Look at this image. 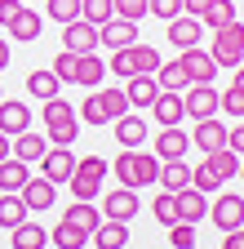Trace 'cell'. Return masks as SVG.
I'll use <instances>...</instances> for the list:
<instances>
[{
    "mask_svg": "<svg viewBox=\"0 0 244 249\" xmlns=\"http://www.w3.org/2000/svg\"><path fill=\"white\" fill-rule=\"evenodd\" d=\"M80 18L94 22V27L111 22V18H115V0H80Z\"/></svg>",
    "mask_w": 244,
    "mask_h": 249,
    "instance_id": "cell-35",
    "label": "cell"
},
{
    "mask_svg": "<svg viewBox=\"0 0 244 249\" xmlns=\"http://www.w3.org/2000/svg\"><path fill=\"white\" fill-rule=\"evenodd\" d=\"M40 169H45V178H49L53 187L67 182L71 169H76V151H71V147H49V151L40 156Z\"/></svg>",
    "mask_w": 244,
    "mask_h": 249,
    "instance_id": "cell-8",
    "label": "cell"
},
{
    "mask_svg": "<svg viewBox=\"0 0 244 249\" xmlns=\"http://www.w3.org/2000/svg\"><path fill=\"white\" fill-rule=\"evenodd\" d=\"M45 151H49V138H40V134H32V129H22V134L9 138V156H18L22 165H36Z\"/></svg>",
    "mask_w": 244,
    "mask_h": 249,
    "instance_id": "cell-15",
    "label": "cell"
},
{
    "mask_svg": "<svg viewBox=\"0 0 244 249\" xmlns=\"http://www.w3.org/2000/svg\"><path fill=\"white\" fill-rule=\"evenodd\" d=\"M209 218H213L222 231H240V227H244V196L222 192L218 200H209Z\"/></svg>",
    "mask_w": 244,
    "mask_h": 249,
    "instance_id": "cell-4",
    "label": "cell"
},
{
    "mask_svg": "<svg viewBox=\"0 0 244 249\" xmlns=\"http://www.w3.org/2000/svg\"><path fill=\"white\" fill-rule=\"evenodd\" d=\"M156 85H160V89H173V93H182L191 80H187V71H182V62H160V67H156Z\"/></svg>",
    "mask_w": 244,
    "mask_h": 249,
    "instance_id": "cell-34",
    "label": "cell"
},
{
    "mask_svg": "<svg viewBox=\"0 0 244 249\" xmlns=\"http://www.w3.org/2000/svg\"><path fill=\"white\" fill-rule=\"evenodd\" d=\"M133 40H138V22H129V18H111L98 27V45H107V49H129Z\"/></svg>",
    "mask_w": 244,
    "mask_h": 249,
    "instance_id": "cell-10",
    "label": "cell"
},
{
    "mask_svg": "<svg viewBox=\"0 0 244 249\" xmlns=\"http://www.w3.org/2000/svg\"><path fill=\"white\" fill-rule=\"evenodd\" d=\"M133 213H138V187H115V192H107L102 218H120V223H129Z\"/></svg>",
    "mask_w": 244,
    "mask_h": 249,
    "instance_id": "cell-11",
    "label": "cell"
},
{
    "mask_svg": "<svg viewBox=\"0 0 244 249\" xmlns=\"http://www.w3.org/2000/svg\"><path fill=\"white\" fill-rule=\"evenodd\" d=\"M9 156V134H0V160Z\"/></svg>",
    "mask_w": 244,
    "mask_h": 249,
    "instance_id": "cell-54",
    "label": "cell"
},
{
    "mask_svg": "<svg viewBox=\"0 0 244 249\" xmlns=\"http://www.w3.org/2000/svg\"><path fill=\"white\" fill-rule=\"evenodd\" d=\"M18 196H22V205L32 209V213H45V209L53 205V196H58V187H53V182H49V178L40 174V178H27Z\"/></svg>",
    "mask_w": 244,
    "mask_h": 249,
    "instance_id": "cell-13",
    "label": "cell"
},
{
    "mask_svg": "<svg viewBox=\"0 0 244 249\" xmlns=\"http://www.w3.org/2000/svg\"><path fill=\"white\" fill-rule=\"evenodd\" d=\"M146 14V0H115V18H129V22H138Z\"/></svg>",
    "mask_w": 244,
    "mask_h": 249,
    "instance_id": "cell-47",
    "label": "cell"
},
{
    "mask_svg": "<svg viewBox=\"0 0 244 249\" xmlns=\"http://www.w3.org/2000/svg\"><path fill=\"white\" fill-rule=\"evenodd\" d=\"M146 111L156 116L160 124H182V116H187V111H182V93H173V89H160L156 103H151Z\"/></svg>",
    "mask_w": 244,
    "mask_h": 249,
    "instance_id": "cell-20",
    "label": "cell"
},
{
    "mask_svg": "<svg viewBox=\"0 0 244 249\" xmlns=\"http://www.w3.org/2000/svg\"><path fill=\"white\" fill-rule=\"evenodd\" d=\"M58 85H63V80H58L53 71H32V76H27V93H32V98H53V93H58Z\"/></svg>",
    "mask_w": 244,
    "mask_h": 249,
    "instance_id": "cell-36",
    "label": "cell"
},
{
    "mask_svg": "<svg viewBox=\"0 0 244 249\" xmlns=\"http://www.w3.org/2000/svg\"><path fill=\"white\" fill-rule=\"evenodd\" d=\"M209 58L218 62V67H240L244 62V22H227V27L213 31Z\"/></svg>",
    "mask_w": 244,
    "mask_h": 249,
    "instance_id": "cell-3",
    "label": "cell"
},
{
    "mask_svg": "<svg viewBox=\"0 0 244 249\" xmlns=\"http://www.w3.org/2000/svg\"><path fill=\"white\" fill-rule=\"evenodd\" d=\"M49 71H53L58 80H76V53H67V49H63V53L53 58V67H49Z\"/></svg>",
    "mask_w": 244,
    "mask_h": 249,
    "instance_id": "cell-46",
    "label": "cell"
},
{
    "mask_svg": "<svg viewBox=\"0 0 244 249\" xmlns=\"http://www.w3.org/2000/svg\"><path fill=\"white\" fill-rule=\"evenodd\" d=\"M213 5V0H182V14H191V18H200L204 9Z\"/></svg>",
    "mask_w": 244,
    "mask_h": 249,
    "instance_id": "cell-50",
    "label": "cell"
},
{
    "mask_svg": "<svg viewBox=\"0 0 244 249\" xmlns=\"http://www.w3.org/2000/svg\"><path fill=\"white\" fill-rule=\"evenodd\" d=\"M156 182L164 187V192H182V187H191V169L182 160H164L160 174H156Z\"/></svg>",
    "mask_w": 244,
    "mask_h": 249,
    "instance_id": "cell-26",
    "label": "cell"
},
{
    "mask_svg": "<svg viewBox=\"0 0 244 249\" xmlns=\"http://www.w3.org/2000/svg\"><path fill=\"white\" fill-rule=\"evenodd\" d=\"M160 174V160L156 151H133V187H151Z\"/></svg>",
    "mask_w": 244,
    "mask_h": 249,
    "instance_id": "cell-31",
    "label": "cell"
},
{
    "mask_svg": "<svg viewBox=\"0 0 244 249\" xmlns=\"http://www.w3.org/2000/svg\"><path fill=\"white\" fill-rule=\"evenodd\" d=\"M102 80H107V62H102L98 53H76V85L98 89Z\"/></svg>",
    "mask_w": 244,
    "mask_h": 249,
    "instance_id": "cell-21",
    "label": "cell"
},
{
    "mask_svg": "<svg viewBox=\"0 0 244 249\" xmlns=\"http://www.w3.org/2000/svg\"><path fill=\"white\" fill-rule=\"evenodd\" d=\"M98 98H102V111H107V120H115V116H125V111H129L125 89H98Z\"/></svg>",
    "mask_w": 244,
    "mask_h": 249,
    "instance_id": "cell-39",
    "label": "cell"
},
{
    "mask_svg": "<svg viewBox=\"0 0 244 249\" xmlns=\"http://www.w3.org/2000/svg\"><path fill=\"white\" fill-rule=\"evenodd\" d=\"M235 174H240V182H244V160H240V169H235Z\"/></svg>",
    "mask_w": 244,
    "mask_h": 249,
    "instance_id": "cell-55",
    "label": "cell"
},
{
    "mask_svg": "<svg viewBox=\"0 0 244 249\" xmlns=\"http://www.w3.org/2000/svg\"><path fill=\"white\" fill-rule=\"evenodd\" d=\"M76 134H80V116H76V107L63 98V93L45 98V138H49V147H71Z\"/></svg>",
    "mask_w": 244,
    "mask_h": 249,
    "instance_id": "cell-1",
    "label": "cell"
},
{
    "mask_svg": "<svg viewBox=\"0 0 244 249\" xmlns=\"http://www.w3.org/2000/svg\"><path fill=\"white\" fill-rule=\"evenodd\" d=\"M27 124H32V111H27V103L18 98H0V134H22Z\"/></svg>",
    "mask_w": 244,
    "mask_h": 249,
    "instance_id": "cell-19",
    "label": "cell"
},
{
    "mask_svg": "<svg viewBox=\"0 0 244 249\" xmlns=\"http://www.w3.org/2000/svg\"><path fill=\"white\" fill-rule=\"evenodd\" d=\"M49 240H53L58 249H84V245H89V231L76 227V223H67V218H58V227L49 231Z\"/></svg>",
    "mask_w": 244,
    "mask_h": 249,
    "instance_id": "cell-24",
    "label": "cell"
},
{
    "mask_svg": "<svg viewBox=\"0 0 244 249\" xmlns=\"http://www.w3.org/2000/svg\"><path fill=\"white\" fill-rule=\"evenodd\" d=\"M182 111H187L191 120L218 116V89H213V85H187V93H182Z\"/></svg>",
    "mask_w": 244,
    "mask_h": 249,
    "instance_id": "cell-5",
    "label": "cell"
},
{
    "mask_svg": "<svg viewBox=\"0 0 244 249\" xmlns=\"http://www.w3.org/2000/svg\"><path fill=\"white\" fill-rule=\"evenodd\" d=\"M27 178L32 174H27V165L18 160V156H5V160H0V192H22Z\"/></svg>",
    "mask_w": 244,
    "mask_h": 249,
    "instance_id": "cell-27",
    "label": "cell"
},
{
    "mask_svg": "<svg viewBox=\"0 0 244 249\" xmlns=\"http://www.w3.org/2000/svg\"><path fill=\"white\" fill-rule=\"evenodd\" d=\"M129 62H133V76H156V67H160V53L151 49V45H129Z\"/></svg>",
    "mask_w": 244,
    "mask_h": 249,
    "instance_id": "cell-30",
    "label": "cell"
},
{
    "mask_svg": "<svg viewBox=\"0 0 244 249\" xmlns=\"http://www.w3.org/2000/svg\"><path fill=\"white\" fill-rule=\"evenodd\" d=\"M146 14H156L160 22H169V18L182 14V0H146Z\"/></svg>",
    "mask_w": 244,
    "mask_h": 249,
    "instance_id": "cell-44",
    "label": "cell"
},
{
    "mask_svg": "<svg viewBox=\"0 0 244 249\" xmlns=\"http://www.w3.org/2000/svg\"><path fill=\"white\" fill-rule=\"evenodd\" d=\"M169 245L173 249H195V223H173L169 227Z\"/></svg>",
    "mask_w": 244,
    "mask_h": 249,
    "instance_id": "cell-42",
    "label": "cell"
},
{
    "mask_svg": "<svg viewBox=\"0 0 244 249\" xmlns=\"http://www.w3.org/2000/svg\"><path fill=\"white\" fill-rule=\"evenodd\" d=\"M107 182V160L102 156H76V169L67 178V187L76 192V200H94Z\"/></svg>",
    "mask_w": 244,
    "mask_h": 249,
    "instance_id": "cell-2",
    "label": "cell"
},
{
    "mask_svg": "<svg viewBox=\"0 0 244 249\" xmlns=\"http://www.w3.org/2000/svg\"><path fill=\"white\" fill-rule=\"evenodd\" d=\"M18 9H22V0H0V27H9L18 18Z\"/></svg>",
    "mask_w": 244,
    "mask_h": 249,
    "instance_id": "cell-49",
    "label": "cell"
},
{
    "mask_svg": "<svg viewBox=\"0 0 244 249\" xmlns=\"http://www.w3.org/2000/svg\"><path fill=\"white\" fill-rule=\"evenodd\" d=\"M107 71L111 76H133V62H129V49H111V62H107Z\"/></svg>",
    "mask_w": 244,
    "mask_h": 249,
    "instance_id": "cell-45",
    "label": "cell"
},
{
    "mask_svg": "<svg viewBox=\"0 0 244 249\" xmlns=\"http://www.w3.org/2000/svg\"><path fill=\"white\" fill-rule=\"evenodd\" d=\"M45 240H49V231L40 223H32V218H22L14 227V249H45Z\"/></svg>",
    "mask_w": 244,
    "mask_h": 249,
    "instance_id": "cell-25",
    "label": "cell"
},
{
    "mask_svg": "<svg viewBox=\"0 0 244 249\" xmlns=\"http://www.w3.org/2000/svg\"><path fill=\"white\" fill-rule=\"evenodd\" d=\"M111 124H115V142H120V147H142V142H146V120H142L138 111L115 116Z\"/></svg>",
    "mask_w": 244,
    "mask_h": 249,
    "instance_id": "cell-17",
    "label": "cell"
},
{
    "mask_svg": "<svg viewBox=\"0 0 244 249\" xmlns=\"http://www.w3.org/2000/svg\"><path fill=\"white\" fill-rule=\"evenodd\" d=\"M76 116H80L84 124H94V129H98V124H111V120H107V111H102V98H98L94 89H89V98L76 107Z\"/></svg>",
    "mask_w": 244,
    "mask_h": 249,
    "instance_id": "cell-37",
    "label": "cell"
},
{
    "mask_svg": "<svg viewBox=\"0 0 244 249\" xmlns=\"http://www.w3.org/2000/svg\"><path fill=\"white\" fill-rule=\"evenodd\" d=\"M9 58H14V53H9V40H0V71L9 67Z\"/></svg>",
    "mask_w": 244,
    "mask_h": 249,
    "instance_id": "cell-52",
    "label": "cell"
},
{
    "mask_svg": "<svg viewBox=\"0 0 244 249\" xmlns=\"http://www.w3.org/2000/svg\"><path fill=\"white\" fill-rule=\"evenodd\" d=\"M151 213H156V223H160V227L182 223V218H178V200H173V192H160V196H156V205H151Z\"/></svg>",
    "mask_w": 244,
    "mask_h": 249,
    "instance_id": "cell-38",
    "label": "cell"
},
{
    "mask_svg": "<svg viewBox=\"0 0 244 249\" xmlns=\"http://www.w3.org/2000/svg\"><path fill=\"white\" fill-rule=\"evenodd\" d=\"M235 71V89H244V62H240V67H231Z\"/></svg>",
    "mask_w": 244,
    "mask_h": 249,
    "instance_id": "cell-53",
    "label": "cell"
},
{
    "mask_svg": "<svg viewBox=\"0 0 244 249\" xmlns=\"http://www.w3.org/2000/svg\"><path fill=\"white\" fill-rule=\"evenodd\" d=\"M240 231H244V227H240Z\"/></svg>",
    "mask_w": 244,
    "mask_h": 249,
    "instance_id": "cell-57",
    "label": "cell"
},
{
    "mask_svg": "<svg viewBox=\"0 0 244 249\" xmlns=\"http://www.w3.org/2000/svg\"><path fill=\"white\" fill-rule=\"evenodd\" d=\"M63 49H67V53H94V49H98V27L84 22V18L67 22V27H63Z\"/></svg>",
    "mask_w": 244,
    "mask_h": 249,
    "instance_id": "cell-7",
    "label": "cell"
},
{
    "mask_svg": "<svg viewBox=\"0 0 244 249\" xmlns=\"http://www.w3.org/2000/svg\"><path fill=\"white\" fill-rule=\"evenodd\" d=\"M191 187H195V192H204V196H209V192H218V187H222V178H218V174H213V169H209V165L200 160V165L191 169Z\"/></svg>",
    "mask_w": 244,
    "mask_h": 249,
    "instance_id": "cell-41",
    "label": "cell"
},
{
    "mask_svg": "<svg viewBox=\"0 0 244 249\" xmlns=\"http://www.w3.org/2000/svg\"><path fill=\"white\" fill-rule=\"evenodd\" d=\"M164 31H169V45L173 49H191V45H200V18H191V14H178V18H169L164 22Z\"/></svg>",
    "mask_w": 244,
    "mask_h": 249,
    "instance_id": "cell-12",
    "label": "cell"
},
{
    "mask_svg": "<svg viewBox=\"0 0 244 249\" xmlns=\"http://www.w3.org/2000/svg\"><path fill=\"white\" fill-rule=\"evenodd\" d=\"M191 147V138L178 129V124H160V134H156V160H182Z\"/></svg>",
    "mask_w": 244,
    "mask_h": 249,
    "instance_id": "cell-14",
    "label": "cell"
},
{
    "mask_svg": "<svg viewBox=\"0 0 244 249\" xmlns=\"http://www.w3.org/2000/svg\"><path fill=\"white\" fill-rule=\"evenodd\" d=\"M22 5H27V0H22Z\"/></svg>",
    "mask_w": 244,
    "mask_h": 249,
    "instance_id": "cell-56",
    "label": "cell"
},
{
    "mask_svg": "<svg viewBox=\"0 0 244 249\" xmlns=\"http://www.w3.org/2000/svg\"><path fill=\"white\" fill-rule=\"evenodd\" d=\"M63 218H67V223H76V227H84L89 236H94V227L102 223V213L94 209V200H76V205H71V209H67Z\"/></svg>",
    "mask_w": 244,
    "mask_h": 249,
    "instance_id": "cell-32",
    "label": "cell"
},
{
    "mask_svg": "<svg viewBox=\"0 0 244 249\" xmlns=\"http://www.w3.org/2000/svg\"><path fill=\"white\" fill-rule=\"evenodd\" d=\"M227 147L235 156H244V120H235V129H227Z\"/></svg>",
    "mask_w": 244,
    "mask_h": 249,
    "instance_id": "cell-48",
    "label": "cell"
},
{
    "mask_svg": "<svg viewBox=\"0 0 244 249\" xmlns=\"http://www.w3.org/2000/svg\"><path fill=\"white\" fill-rule=\"evenodd\" d=\"M218 111H227V116H235V120H240V116H244V89H235V85H231L227 93H218Z\"/></svg>",
    "mask_w": 244,
    "mask_h": 249,
    "instance_id": "cell-43",
    "label": "cell"
},
{
    "mask_svg": "<svg viewBox=\"0 0 244 249\" xmlns=\"http://www.w3.org/2000/svg\"><path fill=\"white\" fill-rule=\"evenodd\" d=\"M187 138H191V147H200V151L209 156V151L227 147V124H222L218 116H209V120H195V129H191Z\"/></svg>",
    "mask_w": 244,
    "mask_h": 249,
    "instance_id": "cell-9",
    "label": "cell"
},
{
    "mask_svg": "<svg viewBox=\"0 0 244 249\" xmlns=\"http://www.w3.org/2000/svg\"><path fill=\"white\" fill-rule=\"evenodd\" d=\"M49 18H53L58 27L76 22V18H80V0H49Z\"/></svg>",
    "mask_w": 244,
    "mask_h": 249,
    "instance_id": "cell-40",
    "label": "cell"
},
{
    "mask_svg": "<svg viewBox=\"0 0 244 249\" xmlns=\"http://www.w3.org/2000/svg\"><path fill=\"white\" fill-rule=\"evenodd\" d=\"M182 71H187V80L191 85H213V76H218V62L209 58V49H200V45H191V49H182Z\"/></svg>",
    "mask_w": 244,
    "mask_h": 249,
    "instance_id": "cell-6",
    "label": "cell"
},
{
    "mask_svg": "<svg viewBox=\"0 0 244 249\" xmlns=\"http://www.w3.org/2000/svg\"><path fill=\"white\" fill-rule=\"evenodd\" d=\"M227 22H235V5H231V0H213V5L200 14V27H209V31H218Z\"/></svg>",
    "mask_w": 244,
    "mask_h": 249,
    "instance_id": "cell-33",
    "label": "cell"
},
{
    "mask_svg": "<svg viewBox=\"0 0 244 249\" xmlns=\"http://www.w3.org/2000/svg\"><path fill=\"white\" fill-rule=\"evenodd\" d=\"M89 240H94L98 249H125L129 245V223H120V218H102Z\"/></svg>",
    "mask_w": 244,
    "mask_h": 249,
    "instance_id": "cell-18",
    "label": "cell"
},
{
    "mask_svg": "<svg viewBox=\"0 0 244 249\" xmlns=\"http://www.w3.org/2000/svg\"><path fill=\"white\" fill-rule=\"evenodd\" d=\"M40 27H45V18H40L36 9H27V5H22L18 18H14L5 31H9V40H40Z\"/></svg>",
    "mask_w": 244,
    "mask_h": 249,
    "instance_id": "cell-23",
    "label": "cell"
},
{
    "mask_svg": "<svg viewBox=\"0 0 244 249\" xmlns=\"http://www.w3.org/2000/svg\"><path fill=\"white\" fill-rule=\"evenodd\" d=\"M173 200H178V218H182V223H200V218H209V196L195 192V187L173 192Z\"/></svg>",
    "mask_w": 244,
    "mask_h": 249,
    "instance_id": "cell-16",
    "label": "cell"
},
{
    "mask_svg": "<svg viewBox=\"0 0 244 249\" xmlns=\"http://www.w3.org/2000/svg\"><path fill=\"white\" fill-rule=\"evenodd\" d=\"M204 165L218 174L222 182H231V178H235V169H240V156H235L231 147H218V151H209V156H204Z\"/></svg>",
    "mask_w": 244,
    "mask_h": 249,
    "instance_id": "cell-29",
    "label": "cell"
},
{
    "mask_svg": "<svg viewBox=\"0 0 244 249\" xmlns=\"http://www.w3.org/2000/svg\"><path fill=\"white\" fill-rule=\"evenodd\" d=\"M222 249H244V231H227L222 236Z\"/></svg>",
    "mask_w": 244,
    "mask_h": 249,
    "instance_id": "cell-51",
    "label": "cell"
},
{
    "mask_svg": "<svg viewBox=\"0 0 244 249\" xmlns=\"http://www.w3.org/2000/svg\"><path fill=\"white\" fill-rule=\"evenodd\" d=\"M156 93H160L156 76H129V85H125V98H129V107H138V111H146L151 103H156Z\"/></svg>",
    "mask_w": 244,
    "mask_h": 249,
    "instance_id": "cell-22",
    "label": "cell"
},
{
    "mask_svg": "<svg viewBox=\"0 0 244 249\" xmlns=\"http://www.w3.org/2000/svg\"><path fill=\"white\" fill-rule=\"evenodd\" d=\"M27 213H32V209L22 205V196H18V192H0V227H9V231H14Z\"/></svg>",
    "mask_w": 244,
    "mask_h": 249,
    "instance_id": "cell-28",
    "label": "cell"
}]
</instances>
